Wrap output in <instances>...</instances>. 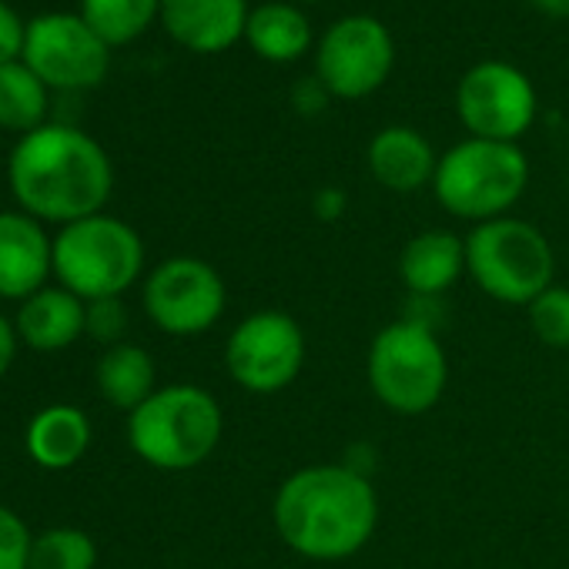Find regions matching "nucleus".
I'll return each mask as SVG.
<instances>
[{
    "label": "nucleus",
    "instance_id": "obj_14",
    "mask_svg": "<svg viewBox=\"0 0 569 569\" xmlns=\"http://www.w3.org/2000/svg\"><path fill=\"white\" fill-rule=\"evenodd\" d=\"M244 0H161V24L194 54H221L244 38Z\"/></svg>",
    "mask_w": 569,
    "mask_h": 569
},
{
    "label": "nucleus",
    "instance_id": "obj_27",
    "mask_svg": "<svg viewBox=\"0 0 569 569\" xmlns=\"http://www.w3.org/2000/svg\"><path fill=\"white\" fill-rule=\"evenodd\" d=\"M24 34H28V24L21 21V14L0 0V64L8 61H21L24 54Z\"/></svg>",
    "mask_w": 569,
    "mask_h": 569
},
{
    "label": "nucleus",
    "instance_id": "obj_10",
    "mask_svg": "<svg viewBox=\"0 0 569 569\" xmlns=\"http://www.w3.org/2000/svg\"><path fill=\"white\" fill-rule=\"evenodd\" d=\"M396 64V41L372 14L336 21L316 44V74L332 98L359 101L379 91Z\"/></svg>",
    "mask_w": 569,
    "mask_h": 569
},
{
    "label": "nucleus",
    "instance_id": "obj_15",
    "mask_svg": "<svg viewBox=\"0 0 569 569\" xmlns=\"http://www.w3.org/2000/svg\"><path fill=\"white\" fill-rule=\"evenodd\" d=\"M366 161H369L372 178L396 194H412V191L432 184L436 168H439V158H436L429 138L406 124L382 128L369 141Z\"/></svg>",
    "mask_w": 569,
    "mask_h": 569
},
{
    "label": "nucleus",
    "instance_id": "obj_11",
    "mask_svg": "<svg viewBox=\"0 0 569 569\" xmlns=\"http://www.w3.org/2000/svg\"><path fill=\"white\" fill-rule=\"evenodd\" d=\"M456 114L469 138L516 144L536 121V88L509 61H479L459 78Z\"/></svg>",
    "mask_w": 569,
    "mask_h": 569
},
{
    "label": "nucleus",
    "instance_id": "obj_31",
    "mask_svg": "<svg viewBox=\"0 0 569 569\" xmlns=\"http://www.w3.org/2000/svg\"><path fill=\"white\" fill-rule=\"evenodd\" d=\"M529 4L546 18H569V0H529Z\"/></svg>",
    "mask_w": 569,
    "mask_h": 569
},
{
    "label": "nucleus",
    "instance_id": "obj_16",
    "mask_svg": "<svg viewBox=\"0 0 569 569\" xmlns=\"http://www.w3.org/2000/svg\"><path fill=\"white\" fill-rule=\"evenodd\" d=\"M84 309L88 302L61 284H44L31 299L18 302L14 329L21 346L34 352H61L84 336Z\"/></svg>",
    "mask_w": 569,
    "mask_h": 569
},
{
    "label": "nucleus",
    "instance_id": "obj_13",
    "mask_svg": "<svg viewBox=\"0 0 569 569\" xmlns=\"http://www.w3.org/2000/svg\"><path fill=\"white\" fill-rule=\"evenodd\" d=\"M54 274V238L28 211H0V299L24 302Z\"/></svg>",
    "mask_w": 569,
    "mask_h": 569
},
{
    "label": "nucleus",
    "instance_id": "obj_29",
    "mask_svg": "<svg viewBox=\"0 0 569 569\" xmlns=\"http://www.w3.org/2000/svg\"><path fill=\"white\" fill-rule=\"evenodd\" d=\"M18 346H21V339H18L14 319H8L4 312H0V379L11 372V366L18 359Z\"/></svg>",
    "mask_w": 569,
    "mask_h": 569
},
{
    "label": "nucleus",
    "instance_id": "obj_28",
    "mask_svg": "<svg viewBox=\"0 0 569 569\" xmlns=\"http://www.w3.org/2000/svg\"><path fill=\"white\" fill-rule=\"evenodd\" d=\"M329 98H332V91L319 81V74H309V78L296 81V88H292V108L299 114H306V118L322 114L326 104H329Z\"/></svg>",
    "mask_w": 569,
    "mask_h": 569
},
{
    "label": "nucleus",
    "instance_id": "obj_9",
    "mask_svg": "<svg viewBox=\"0 0 569 569\" xmlns=\"http://www.w3.org/2000/svg\"><path fill=\"white\" fill-rule=\"evenodd\" d=\"M306 366V332L278 309L241 319L224 342V369L244 392L274 396L289 389Z\"/></svg>",
    "mask_w": 569,
    "mask_h": 569
},
{
    "label": "nucleus",
    "instance_id": "obj_18",
    "mask_svg": "<svg viewBox=\"0 0 569 569\" xmlns=\"http://www.w3.org/2000/svg\"><path fill=\"white\" fill-rule=\"evenodd\" d=\"M24 449L34 466L48 472H64L78 466L91 449V419L78 406L54 402L28 422Z\"/></svg>",
    "mask_w": 569,
    "mask_h": 569
},
{
    "label": "nucleus",
    "instance_id": "obj_20",
    "mask_svg": "<svg viewBox=\"0 0 569 569\" xmlns=\"http://www.w3.org/2000/svg\"><path fill=\"white\" fill-rule=\"evenodd\" d=\"M94 386L108 406L131 416L141 402H148L158 392V366L148 349L134 342H121L98 359Z\"/></svg>",
    "mask_w": 569,
    "mask_h": 569
},
{
    "label": "nucleus",
    "instance_id": "obj_6",
    "mask_svg": "<svg viewBox=\"0 0 569 569\" xmlns=\"http://www.w3.org/2000/svg\"><path fill=\"white\" fill-rule=\"evenodd\" d=\"M556 258L546 234L522 218H492L466 238V274L502 306H529L552 284Z\"/></svg>",
    "mask_w": 569,
    "mask_h": 569
},
{
    "label": "nucleus",
    "instance_id": "obj_7",
    "mask_svg": "<svg viewBox=\"0 0 569 569\" xmlns=\"http://www.w3.org/2000/svg\"><path fill=\"white\" fill-rule=\"evenodd\" d=\"M366 376L372 396L396 416H426L449 382V359L426 322H389L369 346Z\"/></svg>",
    "mask_w": 569,
    "mask_h": 569
},
{
    "label": "nucleus",
    "instance_id": "obj_21",
    "mask_svg": "<svg viewBox=\"0 0 569 569\" xmlns=\"http://www.w3.org/2000/svg\"><path fill=\"white\" fill-rule=\"evenodd\" d=\"M48 114V84L24 64H0V128L14 134H31L44 124Z\"/></svg>",
    "mask_w": 569,
    "mask_h": 569
},
{
    "label": "nucleus",
    "instance_id": "obj_4",
    "mask_svg": "<svg viewBox=\"0 0 569 569\" xmlns=\"http://www.w3.org/2000/svg\"><path fill=\"white\" fill-rule=\"evenodd\" d=\"M144 271L141 234L114 218L91 214L71 221L54 238V278L84 302L121 299Z\"/></svg>",
    "mask_w": 569,
    "mask_h": 569
},
{
    "label": "nucleus",
    "instance_id": "obj_26",
    "mask_svg": "<svg viewBox=\"0 0 569 569\" xmlns=\"http://www.w3.org/2000/svg\"><path fill=\"white\" fill-rule=\"evenodd\" d=\"M31 542L34 532L28 522L11 506L0 502V569H28Z\"/></svg>",
    "mask_w": 569,
    "mask_h": 569
},
{
    "label": "nucleus",
    "instance_id": "obj_12",
    "mask_svg": "<svg viewBox=\"0 0 569 569\" xmlns=\"http://www.w3.org/2000/svg\"><path fill=\"white\" fill-rule=\"evenodd\" d=\"M21 61L48 84L61 91H81L104 81L111 48L94 34L81 14H38L28 21Z\"/></svg>",
    "mask_w": 569,
    "mask_h": 569
},
{
    "label": "nucleus",
    "instance_id": "obj_23",
    "mask_svg": "<svg viewBox=\"0 0 569 569\" xmlns=\"http://www.w3.org/2000/svg\"><path fill=\"white\" fill-rule=\"evenodd\" d=\"M28 569H98V546L84 529L51 526L34 536Z\"/></svg>",
    "mask_w": 569,
    "mask_h": 569
},
{
    "label": "nucleus",
    "instance_id": "obj_3",
    "mask_svg": "<svg viewBox=\"0 0 569 569\" xmlns=\"http://www.w3.org/2000/svg\"><path fill=\"white\" fill-rule=\"evenodd\" d=\"M224 412L218 399L191 382L158 389L128 416V442L141 462L161 472H188L208 462L221 442Z\"/></svg>",
    "mask_w": 569,
    "mask_h": 569
},
{
    "label": "nucleus",
    "instance_id": "obj_1",
    "mask_svg": "<svg viewBox=\"0 0 569 569\" xmlns=\"http://www.w3.org/2000/svg\"><path fill=\"white\" fill-rule=\"evenodd\" d=\"M8 184L21 211L64 228L104 211L114 188V168L88 131L74 124H41L14 144Z\"/></svg>",
    "mask_w": 569,
    "mask_h": 569
},
{
    "label": "nucleus",
    "instance_id": "obj_22",
    "mask_svg": "<svg viewBox=\"0 0 569 569\" xmlns=\"http://www.w3.org/2000/svg\"><path fill=\"white\" fill-rule=\"evenodd\" d=\"M158 14L161 0H81V18L108 48L134 41Z\"/></svg>",
    "mask_w": 569,
    "mask_h": 569
},
{
    "label": "nucleus",
    "instance_id": "obj_25",
    "mask_svg": "<svg viewBox=\"0 0 569 569\" xmlns=\"http://www.w3.org/2000/svg\"><path fill=\"white\" fill-rule=\"evenodd\" d=\"M128 332V309L121 299H98L84 309V336L101 346H121Z\"/></svg>",
    "mask_w": 569,
    "mask_h": 569
},
{
    "label": "nucleus",
    "instance_id": "obj_30",
    "mask_svg": "<svg viewBox=\"0 0 569 569\" xmlns=\"http://www.w3.org/2000/svg\"><path fill=\"white\" fill-rule=\"evenodd\" d=\"M316 214L322 218V221H336V218H342V211H346V191L342 188H322V191H316Z\"/></svg>",
    "mask_w": 569,
    "mask_h": 569
},
{
    "label": "nucleus",
    "instance_id": "obj_5",
    "mask_svg": "<svg viewBox=\"0 0 569 569\" xmlns=\"http://www.w3.org/2000/svg\"><path fill=\"white\" fill-rule=\"evenodd\" d=\"M529 184V161L519 144L466 138L452 144L436 168L432 191L439 204L466 221L502 218Z\"/></svg>",
    "mask_w": 569,
    "mask_h": 569
},
{
    "label": "nucleus",
    "instance_id": "obj_19",
    "mask_svg": "<svg viewBox=\"0 0 569 569\" xmlns=\"http://www.w3.org/2000/svg\"><path fill=\"white\" fill-rule=\"evenodd\" d=\"M244 41L261 61L289 64L312 48V24L292 0H268L248 14Z\"/></svg>",
    "mask_w": 569,
    "mask_h": 569
},
{
    "label": "nucleus",
    "instance_id": "obj_17",
    "mask_svg": "<svg viewBox=\"0 0 569 569\" xmlns=\"http://www.w3.org/2000/svg\"><path fill=\"white\" fill-rule=\"evenodd\" d=\"M466 271V238L429 228L406 241L399 254V278L402 284L419 299H436L449 292Z\"/></svg>",
    "mask_w": 569,
    "mask_h": 569
},
{
    "label": "nucleus",
    "instance_id": "obj_8",
    "mask_svg": "<svg viewBox=\"0 0 569 569\" xmlns=\"http://www.w3.org/2000/svg\"><path fill=\"white\" fill-rule=\"evenodd\" d=\"M141 302L144 316L158 332L174 339H194L218 326L228 306V289L211 261L174 254L148 271Z\"/></svg>",
    "mask_w": 569,
    "mask_h": 569
},
{
    "label": "nucleus",
    "instance_id": "obj_24",
    "mask_svg": "<svg viewBox=\"0 0 569 569\" xmlns=\"http://www.w3.org/2000/svg\"><path fill=\"white\" fill-rule=\"evenodd\" d=\"M529 312V329L532 336L549 346L566 352L569 349V289L566 284H549V289L526 306Z\"/></svg>",
    "mask_w": 569,
    "mask_h": 569
},
{
    "label": "nucleus",
    "instance_id": "obj_2",
    "mask_svg": "<svg viewBox=\"0 0 569 569\" xmlns=\"http://www.w3.org/2000/svg\"><path fill=\"white\" fill-rule=\"evenodd\" d=\"M271 522L302 559L339 562L376 536L379 496L352 466H306L278 486Z\"/></svg>",
    "mask_w": 569,
    "mask_h": 569
}]
</instances>
